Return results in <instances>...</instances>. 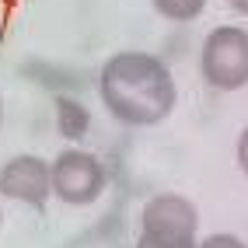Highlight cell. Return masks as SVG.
I'll return each mask as SVG.
<instances>
[{
    "instance_id": "7c38bea8",
    "label": "cell",
    "mask_w": 248,
    "mask_h": 248,
    "mask_svg": "<svg viewBox=\"0 0 248 248\" xmlns=\"http://www.w3.org/2000/svg\"><path fill=\"white\" fill-rule=\"evenodd\" d=\"M0 220H4V213H0Z\"/></svg>"
},
{
    "instance_id": "52a82bcc",
    "label": "cell",
    "mask_w": 248,
    "mask_h": 248,
    "mask_svg": "<svg viewBox=\"0 0 248 248\" xmlns=\"http://www.w3.org/2000/svg\"><path fill=\"white\" fill-rule=\"evenodd\" d=\"M206 0H154V11L168 21H192L200 18Z\"/></svg>"
},
{
    "instance_id": "6da1fadb",
    "label": "cell",
    "mask_w": 248,
    "mask_h": 248,
    "mask_svg": "<svg viewBox=\"0 0 248 248\" xmlns=\"http://www.w3.org/2000/svg\"><path fill=\"white\" fill-rule=\"evenodd\" d=\"M102 102L126 126H154L175 108V77L151 53H115L98 80Z\"/></svg>"
},
{
    "instance_id": "30bf717a",
    "label": "cell",
    "mask_w": 248,
    "mask_h": 248,
    "mask_svg": "<svg viewBox=\"0 0 248 248\" xmlns=\"http://www.w3.org/2000/svg\"><path fill=\"white\" fill-rule=\"evenodd\" d=\"M227 4L234 7V11H241V14H248V0H227Z\"/></svg>"
},
{
    "instance_id": "8992f818",
    "label": "cell",
    "mask_w": 248,
    "mask_h": 248,
    "mask_svg": "<svg viewBox=\"0 0 248 248\" xmlns=\"http://www.w3.org/2000/svg\"><path fill=\"white\" fill-rule=\"evenodd\" d=\"M88 123H91V115H88V108L80 105L77 98H67V94L56 98V129H60V137L80 140L88 133Z\"/></svg>"
},
{
    "instance_id": "8fae6325",
    "label": "cell",
    "mask_w": 248,
    "mask_h": 248,
    "mask_svg": "<svg viewBox=\"0 0 248 248\" xmlns=\"http://www.w3.org/2000/svg\"><path fill=\"white\" fill-rule=\"evenodd\" d=\"M0 119H4V102H0Z\"/></svg>"
},
{
    "instance_id": "277c9868",
    "label": "cell",
    "mask_w": 248,
    "mask_h": 248,
    "mask_svg": "<svg viewBox=\"0 0 248 248\" xmlns=\"http://www.w3.org/2000/svg\"><path fill=\"white\" fill-rule=\"evenodd\" d=\"M53 192L70 206H88L105 192V164L88 151H63L53 161Z\"/></svg>"
},
{
    "instance_id": "ba28073f",
    "label": "cell",
    "mask_w": 248,
    "mask_h": 248,
    "mask_svg": "<svg viewBox=\"0 0 248 248\" xmlns=\"http://www.w3.org/2000/svg\"><path fill=\"white\" fill-rule=\"evenodd\" d=\"M200 248H248V245L234 234H210L206 241H200Z\"/></svg>"
},
{
    "instance_id": "9c48e42d",
    "label": "cell",
    "mask_w": 248,
    "mask_h": 248,
    "mask_svg": "<svg viewBox=\"0 0 248 248\" xmlns=\"http://www.w3.org/2000/svg\"><path fill=\"white\" fill-rule=\"evenodd\" d=\"M238 164H241V171L248 175V126H245V133L238 140Z\"/></svg>"
},
{
    "instance_id": "3957f363",
    "label": "cell",
    "mask_w": 248,
    "mask_h": 248,
    "mask_svg": "<svg viewBox=\"0 0 248 248\" xmlns=\"http://www.w3.org/2000/svg\"><path fill=\"white\" fill-rule=\"evenodd\" d=\"M203 80L217 91H238L248 84V28L220 25L203 42Z\"/></svg>"
},
{
    "instance_id": "7a4b0ae2",
    "label": "cell",
    "mask_w": 248,
    "mask_h": 248,
    "mask_svg": "<svg viewBox=\"0 0 248 248\" xmlns=\"http://www.w3.org/2000/svg\"><path fill=\"white\" fill-rule=\"evenodd\" d=\"M196 227H200V213L186 196H154L140 210L137 248H200Z\"/></svg>"
},
{
    "instance_id": "5b68a950",
    "label": "cell",
    "mask_w": 248,
    "mask_h": 248,
    "mask_svg": "<svg viewBox=\"0 0 248 248\" xmlns=\"http://www.w3.org/2000/svg\"><path fill=\"white\" fill-rule=\"evenodd\" d=\"M0 196L42 210L53 196V164L39 154H18L0 168Z\"/></svg>"
}]
</instances>
